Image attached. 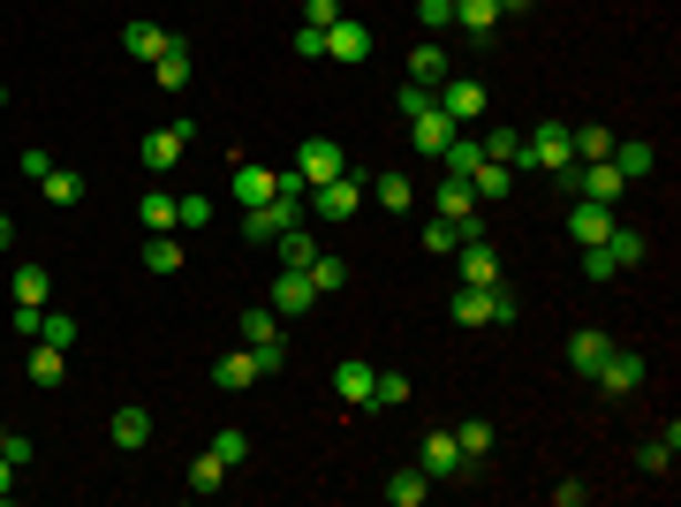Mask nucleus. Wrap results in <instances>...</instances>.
Returning <instances> with one entry per match:
<instances>
[{"label":"nucleus","instance_id":"nucleus-24","mask_svg":"<svg viewBox=\"0 0 681 507\" xmlns=\"http://www.w3.org/2000/svg\"><path fill=\"white\" fill-rule=\"evenodd\" d=\"M8 296L23 303V311H45V296H53V273H45V265H16V281H8Z\"/></svg>","mask_w":681,"mask_h":507},{"label":"nucleus","instance_id":"nucleus-30","mask_svg":"<svg viewBox=\"0 0 681 507\" xmlns=\"http://www.w3.org/2000/svg\"><path fill=\"white\" fill-rule=\"evenodd\" d=\"M152 77H160V91H182V84H190V45L167 39V45H160V61H152Z\"/></svg>","mask_w":681,"mask_h":507},{"label":"nucleus","instance_id":"nucleus-48","mask_svg":"<svg viewBox=\"0 0 681 507\" xmlns=\"http://www.w3.org/2000/svg\"><path fill=\"white\" fill-rule=\"evenodd\" d=\"M583 273H591V281H613L621 265H613V251H606V243H583Z\"/></svg>","mask_w":681,"mask_h":507},{"label":"nucleus","instance_id":"nucleus-19","mask_svg":"<svg viewBox=\"0 0 681 507\" xmlns=\"http://www.w3.org/2000/svg\"><path fill=\"white\" fill-rule=\"evenodd\" d=\"M455 265H463L469 288H492V281H500V251H492V235H485V243H463V251H455Z\"/></svg>","mask_w":681,"mask_h":507},{"label":"nucleus","instance_id":"nucleus-13","mask_svg":"<svg viewBox=\"0 0 681 507\" xmlns=\"http://www.w3.org/2000/svg\"><path fill=\"white\" fill-rule=\"evenodd\" d=\"M265 197H281V168L235 160V205H265Z\"/></svg>","mask_w":681,"mask_h":507},{"label":"nucleus","instance_id":"nucleus-3","mask_svg":"<svg viewBox=\"0 0 681 507\" xmlns=\"http://www.w3.org/2000/svg\"><path fill=\"white\" fill-rule=\"evenodd\" d=\"M334 174H348V152H340L334 136H303L296 144V182L318 190V182H334Z\"/></svg>","mask_w":681,"mask_h":507},{"label":"nucleus","instance_id":"nucleus-5","mask_svg":"<svg viewBox=\"0 0 681 507\" xmlns=\"http://www.w3.org/2000/svg\"><path fill=\"white\" fill-rule=\"evenodd\" d=\"M182 152H190V122H167V129H152V136L136 144V160H144L152 174H174V168H182Z\"/></svg>","mask_w":681,"mask_h":507},{"label":"nucleus","instance_id":"nucleus-36","mask_svg":"<svg viewBox=\"0 0 681 507\" xmlns=\"http://www.w3.org/2000/svg\"><path fill=\"white\" fill-rule=\"evenodd\" d=\"M455 23H463L469 39H485V31L500 23V0H455Z\"/></svg>","mask_w":681,"mask_h":507},{"label":"nucleus","instance_id":"nucleus-41","mask_svg":"<svg viewBox=\"0 0 681 507\" xmlns=\"http://www.w3.org/2000/svg\"><path fill=\"white\" fill-rule=\"evenodd\" d=\"M674 455H681V424H667V432L643 447V469H674Z\"/></svg>","mask_w":681,"mask_h":507},{"label":"nucleus","instance_id":"nucleus-35","mask_svg":"<svg viewBox=\"0 0 681 507\" xmlns=\"http://www.w3.org/2000/svg\"><path fill=\"white\" fill-rule=\"evenodd\" d=\"M227 477H235V469H227V463H220V455H213V447H205V455L190 463V493H205V500H213V493H220V485H227Z\"/></svg>","mask_w":681,"mask_h":507},{"label":"nucleus","instance_id":"nucleus-6","mask_svg":"<svg viewBox=\"0 0 681 507\" xmlns=\"http://www.w3.org/2000/svg\"><path fill=\"white\" fill-rule=\"evenodd\" d=\"M431 99H439V114H447L455 129H463V122H485V84H477V77H447Z\"/></svg>","mask_w":681,"mask_h":507},{"label":"nucleus","instance_id":"nucleus-16","mask_svg":"<svg viewBox=\"0 0 681 507\" xmlns=\"http://www.w3.org/2000/svg\"><path fill=\"white\" fill-rule=\"evenodd\" d=\"M447 77H455V53H447V45H417V53H409V84H425V91H439L447 84Z\"/></svg>","mask_w":681,"mask_h":507},{"label":"nucleus","instance_id":"nucleus-7","mask_svg":"<svg viewBox=\"0 0 681 507\" xmlns=\"http://www.w3.org/2000/svg\"><path fill=\"white\" fill-rule=\"evenodd\" d=\"M311 205H318V220H356V212H364V182H356V174H334V182H318V190H311Z\"/></svg>","mask_w":681,"mask_h":507},{"label":"nucleus","instance_id":"nucleus-8","mask_svg":"<svg viewBox=\"0 0 681 507\" xmlns=\"http://www.w3.org/2000/svg\"><path fill=\"white\" fill-rule=\"evenodd\" d=\"M265 303H273L281 318H303V311L318 303V288H311V273H303V265H281V273H273V288H265Z\"/></svg>","mask_w":681,"mask_h":507},{"label":"nucleus","instance_id":"nucleus-39","mask_svg":"<svg viewBox=\"0 0 681 507\" xmlns=\"http://www.w3.org/2000/svg\"><path fill=\"white\" fill-rule=\"evenodd\" d=\"M477 144H485V160H500V168H515V160H522V136H515V129H485Z\"/></svg>","mask_w":681,"mask_h":507},{"label":"nucleus","instance_id":"nucleus-11","mask_svg":"<svg viewBox=\"0 0 681 507\" xmlns=\"http://www.w3.org/2000/svg\"><path fill=\"white\" fill-rule=\"evenodd\" d=\"M372 379H379V364H364V356L334 364V394L348 402V409H372Z\"/></svg>","mask_w":681,"mask_h":507},{"label":"nucleus","instance_id":"nucleus-32","mask_svg":"<svg viewBox=\"0 0 681 507\" xmlns=\"http://www.w3.org/2000/svg\"><path fill=\"white\" fill-rule=\"evenodd\" d=\"M606 251H613V265H621V273H629V265H643V257H651V235H643V227H613V235H606Z\"/></svg>","mask_w":681,"mask_h":507},{"label":"nucleus","instance_id":"nucleus-22","mask_svg":"<svg viewBox=\"0 0 681 507\" xmlns=\"http://www.w3.org/2000/svg\"><path fill=\"white\" fill-rule=\"evenodd\" d=\"M39 197H45L53 212L84 205V174H77V168H45V174H39Z\"/></svg>","mask_w":681,"mask_h":507},{"label":"nucleus","instance_id":"nucleus-57","mask_svg":"<svg viewBox=\"0 0 681 507\" xmlns=\"http://www.w3.org/2000/svg\"><path fill=\"white\" fill-rule=\"evenodd\" d=\"M522 8H538V0H500V16H522Z\"/></svg>","mask_w":681,"mask_h":507},{"label":"nucleus","instance_id":"nucleus-51","mask_svg":"<svg viewBox=\"0 0 681 507\" xmlns=\"http://www.w3.org/2000/svg\"><path fill=\"white\" fill-rule=\"evenodd\" d=\"M340 16H348L340 0H303V23H318V31H326V23H340Z\"/></svg>","mask_w":681,"mask_h":507},{"label":"nucleus","instance_id":"nucleus-1","mask_svg":"<svg viewBox=\"0 0 681 507\" xmlns=\"http://www.w3.org/2000/svg\"><path fill=\"white\" fill-rule=\"evenodd\" d=\"M576 168V152H568V122H546V129H530L522 136V160H515V174H568Z\"/></svg>","mask_w":681,"mask_h":507},{"label":"nucleus","instance_id":"nucleus-55","mask_svg":"<svg viewBox=\"0 0 681 507\" xmlns=\"http://www.w3.org/2000/svg\"><path fill=\"white\" fill-rule=\"evenodd\" d=\"M0 500H16V463L0 455Z\"/></svg>","mask_w":681,"mask_h":507},{"label":"nucleus","instance_id":"nucleus-31","mask_svg":"<svg viewBox=\"0 0 681 507\" xmlns=\"http://www.w3.org/2000/svg\"><path fill=\"white\" fill-rule=\"evenodd\" d=\"M136 220H144V235H174V197L167 190H144V197H136Z\"/></svg>","mask_w":681,"mask_h":507},{"label":"nucleus","instance_id":"nucleus-15","mask_svg":"<svg viewBox=\"0 0 681 507\" xmlns=\"http://www.w3.org/2000/svg\"><path fill=\"white\" fill-rule=\"evenodd\" d=\"M447 136H455V122L439 114V99H431L425 114H409V144H417L425 160H439V152H447Z\"/></svg>","mask_w":681,"mask_h":507},{"label":"nucleus","instance_id":"nucleus-53","mask_svg":"<svg viewBox=\"0 0 681 507\" xmlns=\"http://www.w3.org/2000/svg\"><path fill=\"white\" fill-rule=\"evenodd\" d=\"M0 455H8V463L23 469V463H31V455H39V447H31V439H23V432H8V439H0Z\"/></svg>","mask_w":681,"mask_h":507},{"label":"nucleus","instance_id":"nucleus-20","mask_svg":"<svg viewBox=\"0 0 681 507\" xmlns=\"http://www.w3.org/2000/svg\"><path fill=\"white\" fill-rule=\"evenodd\" d=\"M257 379H265V372H257L251 348H227V356L213 364V386H220V394H243V386H257Z\"/></svg>","mask_w":681,"mask_h":507},{"label":"nucleus","instance_id":"nucleus-18","mask_svg":"<svg viewBox=\"0 0 681 507\" xmlns=\"http://www.w3.org/2000/svg\"><path fill=\"white\" fill-rule=\"evenodd\" d=\"M364 53H372V31H364L356 16L326 23V61H364Z\"/></svg>","mask_w":681,"mask_h":507},{"label":"nucleus","instance_id":"nucleus-27","mask_svg":"<svg viewBox=\"0 0 681 507\" xmlns=\"http://www.w3.org/2000/svg\"><path fill=\"white\" fill-rule=\"evenodd\" d=\"M425 493H431V477L417 463L409 469H394V477H386V507H425Z\"/></svg>","mask_w":681,"mask_h":507},{"label":"nucleus","instance_id":"nucleus-4","mask_svg":"<svg viewBox=\"0 0 681 507\" xmlns=\"http://www.w3.org/2000/svg\"><path fill=\"white\" fill-rule=\"evenodd\" d=\"M303 220V197H265V205H243V235L251 243H273V235H288Z\"/></svg>","mask_w":681,"mask_h":507},{"label":"nucleus","instance_id":"nucleus-25","mask_svg":"<svg viewBox=\"0 0 681 507\" xmlns=\"http://www.w3.org/2000/svg\"><path fill=\"white\" fill-rule=\"evenodd\" d=\"M492 288H500V281H492ZM492 288H455V303H447V311H455V326H492Z\"/></svg>","mask_w":681,"mask_h":507},{"label":"nucleus","instance_id":"nucleus-29","mask_svg":"<svg viewBox=\"0 0 681 507\" xmlns=\"http://www.w3.org/2000/svg\"><path fill=\"white\" fill-rule=\"evenodd\" d=\"M477 160H485V144H477V136H469V129H455V136H447V152H439V168L447 174H477Z\"/></svg>","mask_w":681,"mask_h":507},{"label":"nucleus","instance_id":"nucleus-43","mask_svg":"<svg viewBox=\"0 0 681 507\" xmlns=\"http://www.w3.org/2000/svg\"><path fill=\"white\" fill-rule=\"evenodd\" d=\"M402 402H409V379H402V372H379V379H372V409H402Z\"/></svg>","mask_w":681,"mask_h":507},{"label":"nucleus","instance_id":"nucleus-47","mask_svg":"<svg viewBox=\"0 0 681 507\" xmlns=\"http://www.w3.org/2000/svg\"><path fill=\"white\" fill-rule=\"evenodd\" d=\"M425 251H447V257L463 251V235H455V227H447L439 212H431V220H425Z\"/></svg>","mask_w":681,"mask_h":507},{"label":"nucleus","instance_id":"nucleus-50","mask_svg":"<svg viewBox=\"0 0 681 507\" xmlns=\"http://www.w3.org/2000/svg\"><path fill=\"white\" fill-rule=\"evenodd\" d=\"M515 318H522V303H515V288L500 281V288H492V326H515Z\"/></svg>","mask_w":681,"mask_h":507},{"label":"nucleus","instance_id":"nucleus-38","mask_svg":"<svg viewBox=\"0 0 681 507\" xmlns=\"http://www.w3.org/2000/svg\"><path fill=\"white\" fill-rule=\"evenodd\" d=\"M613 168H621V182H643L659 160H651V144H613Z\"/></svg>","mask_w":681,"mask_h":507},{"label":"nucleus","instance_id":"nucleus-58","mask_svg":"<svg viewBox=\"0 0 681 507\" xmlns=\"http://www.w3.org/2000/svg\"><path fill=\"white\" fill-rule=\"evenodd\" d=\"M0 107H8V84H0Z\"/></svg>","mask_w":681,"mask_h":507},{"label":"nucleus","instance_id":"nucleus-33","mask_svg":"<svg viewBox=\"0 0 681 507\" xmlns=\"http://www.w3.org/2000/svg\"><path fill=\"white\" fill-rule=\"evenodd\" d=\"M144 273L174 281V273H182V235H152V243H144Z\"/></svg>","mask_w":681,"mask_h":507},{"label":"nucleus","instance_id":"nucleus-34","mask_svg":"<svg viewBox=\"0 0 681 507\" xmlns=\"http://www.w3.org/2000/svg\"><path fill=\"white\" fill-rule=\"evenodd\" d=\"M303 273H311V288H318V296H340V288H348V265H340L334 251H318Z\"/></svg>","mask_w":681,"mask_h":507},{"label":"nucleus","instance_id":"nucleus-23","mask_svg":"<svg viewBox=\"0 0 681 507\" xmlns=\"http://www.w3.org/2000/svg\"><path fill=\"white\" fill-rule=\"evenodd\" d=\"M106 432H114V447H122V455H136V447L152 439V409H136V402H122V409H114V424H106Z\"/></svg>","mask_w":681,"mask_h":507},{"label":"nucleus","instance_id":"nucleus-42","mask_svg":"<svg viewBox=\"0 0 681 507\" xmlns=\"http://www.w3.org/2000/svg\"><path fill=\"white\" fill-rule=\"evenodd\" d=\"M39 341H53V348H77V318H69V311H39Z\"/></svg>","mask_w":681,"mask_h":507},{"label":"nucleus","instance_id":"nucleus-14","mask_svg":"<svg viewBox=\"0 0 681 507\" xmlns=\"http://www.w3.org/2000/svg\"><path fill=\"white\" fill-rule=\"evenodd\" d=\"M613 356V341L598 334V326H576L568 334V372H583V379H598V364Z\"/></svg>","mask_w":681,"mask_h":507},{"label":"nucleus","instance_id":"nucleus-54","mask_svg":"<svg viewBox=\"0 0 681 507\" xmlns=\"http://www.w3.org/2000/svg\"><path fill=\"white\" fill-rule=\"evenodd\" d=\"M591 500V485H576V477H568V485H553V507H583Z\"/></svg>","mask_w":681,"mask_h":507},{"label":"nucleus","instance_id":"nucleus-59","mask_svg":"<svg viewBox=\"0 0 681 507\" xmlns=\"http://www.w3.org/2000/svg\"><path fill=\"white\" fill-rule=\"evenodd\" d=\"M0 439H8V424H0Z\"/></svg>","mask_w":681,"mask_h":507},{"label":"nucleus","instance_id":"nucleus-17","mask_svg":"<svg viewBox=\"0 0 681 507\" xmlns=\"http://www.w3.org/2000/svg\"><path fill=\"white\" fill-rule=\"evenodd\" d=\"M23 372H31V386H53L69 379V348H53V341H31V356H23Z\"/></svg>","mask_w":681,"mask_h":507},{"label":"nucleus","instance_id":"nucleus-56","mask_svg":"<svg viewBox=\"0 0 681 507\" xmlns=\"http://www.w3.org/2000/svg\"><path fill=\"white\" fill-rule=\"evenodd\" d=\"M8 243H16V220H8V212H0V251H8Z\"/></svg>","mask_w":681,"mask_h":507},{"label":"nucleus","instance_id":"nucleus-10","mask_svg":"<svg viewBox=\"0 0 681 507\" xmlns=\"http://www.w3.org/2000/svg\"><path fill=\"white\" fill-rule=\"evenodd\" d=\"M431 485H447V477H463V447H455V432H425V463H417Z\"/></svg>","mask_w":681,"mask_h":507},{"label":"nucleus","instance_id":"nucleus-2","mask_svg":"<svg viewBox=\"0 0 681 507\" xmlns=\"http://www.w3.org/2000/svg\"><path fill=\"white\" fill-rule=\"evenodd\" d=\"M243 348L257 356V372H281V364H288V341H281V311H273V303H251V311H243Z\"/></svg>","mask_w":681,"mask_h":507},{"label":"nucleus","instance_id":"nucleus-46","mask_svg":"<svg viewBox=\"0 0 681 507\" xmlns=\"http://www.w3.org/2000/svg\"><path fill=\"white\" fill-rule=\"evenodd\" d=\"M205 220H213V197H174V235H182V227H205Z\"/></svg>","mask_w":681,"mask_h":507},{"label":"nucleus","instance_id":"nucleus-44","mask_svg":"<svg viewBox=\"0 0 681 507\" xmlns=\"http://www.w3.org/2000/svg\"><path fill=\"white\" fill-rule=\"evenodd\" d=\"M273 243H281V265H311V257H318V243L303 235V220L288 227V235H273Z\"/></svg>","mask_w":681,"mask_h":507},{"label":"nucleus","instance_id":"nucleus-12","mask_svg":"<svg viewBox=\"0 0 681 507\" xmlns=\"http://www.w3.org/2000/svg\"><path fill=\"white\" fill-rule=\"evenodd\" d=\"M613 227H621L613 205H591V197H576V205H568V235H576V243H606Z\"/></svg>","mask_w":681,"mask_h":507},{"label":"nucleus","instance_id":"nucleus-40","mask_svg":"<svg viewBox=\"0 0 681 507\" xmlns=\"http://www.w3.org/2000/svg\"><path fill=\"white\" fill-rule=\"evenodd\" d=\"M213 455H220L227 469H243V463H251V439H243L235 424H220V432H213Z\"/></svg>","mask_w":681,"mask_h":507},{"label":"nucleus","instance_id":"nucleus-26","mask_svg":"<svg viewBox=\"0 0 681 507\" xmlns=\"http://www.w3.org/2000/svg\"><path fill=\"white\" fill-rule=\"evenodd\" d=\"M469 190H477V205H500L515 190V168H500V160H477V174H469Z\"/></svg>","mask_w":681,"mask_h":507},{"label":"nucleus","instance_id":"nucleus-9","mask_svg":"<svg viewBox=\"0 0 681 507\" xmlns=\"http://www.w3.org/2000/svg\"><path fill=\"white\" fill-rule=\"evenodd\" d=\"M643 372H651L643 356H629V348H613V356L598 364V394H606V402H629V394L643 386Z\"/></svg>","mask_w":681,"mask_h":507},{"label":"nucleus","instance_id":"nucleus-37","mask_svg":"<svg viewBox=\"0 0 681 507\" xmlns=\"http://www.w3.org/2000/svg\"><path fill=\"white\" fill-rule=\"evenodd\" d=\"M372 190H379L386 212H409V205H417V182H409V174H372Z\"/></svg>","mask_w":681,"mask_h":507},{"label":"nucleus","instance_id":"nucleus-49","mask_svg":"<svg viewBox=\"0 0 681 507\" xmlns=\"http://www.w3.org/2000/svg\"><path fill=\"white\" fill-rule=\"evenodd\" d=\"M417 23H425V31H447V23H455V0H417Z\"/></svg>","mask_w":681,"mask_h":507},{"label":"nucleus","instance_id":"nucleus-28","mask_svg":"<svg viewBox=\"0 0 681 507\" xmlns=\"http://www.w3.org/2000/svg\"><path fill=\"white\" fill-rule=\"evenodd\" d=\"M160 45H167V31H160V23H144V16H136V23H122V53H129V61H160Z\"/></svg>","mask_w":681,"mask_h":507},{"label":"nucleus","instance_id":"nucleus-45","mask_svg":"<svg viewBox=\"0 0 681 507\" xmlns=\"http://www.w3.org/2000/svg\"><path fill=\"white\" fill-rule=\"evenodd\" d=\"M455 447H463V463H485V455H492V424H463Z\"/></svg>","mask_w":681,"mask_h":507},{"label":"nucleus","instance_id":"nucleus-52","mask_svg":"<svg viewBox=\"0 0 681 507\" xmlns=\"http://www.w3.org/2000/svg\"><path fill=\"white\" fill-rule=\"evenodd\" d=\"M296 53H303V61H326V31H318V23H303V31H296Z\"/></svg>","mask_w":681,"mask_h":507},{"label":"nucleus","instance_id":"nucleus-21","mask_svg":"<svg viewBox=\"0 0 681 507\" xmlns=\"http://www.w3.org/2000/svg\"><path fill=\"white\" fill-rule=\"evenodd\" d=\"M613 144H621L613 129H598V122H568V152H576V168H583V160H613Z\"/></svg>","mask_w":681,"mask_h":507}]
</instances>
